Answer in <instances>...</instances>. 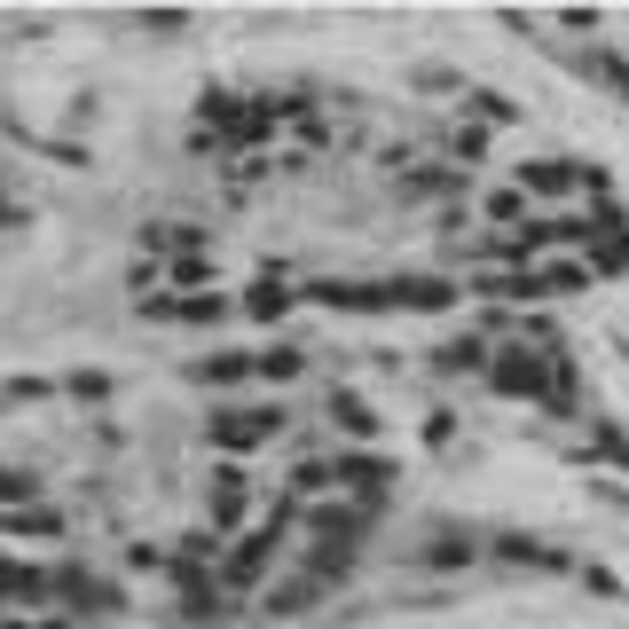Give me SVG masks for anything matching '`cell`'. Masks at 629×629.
Segmentation results:
<instances>
[{
	"label": "cell",
	"instance_id": "cell-1",
	"mask_svg": "<svg viewBox=\"0 0 629 629\" xmlns=\"http://www.w3.org/2000/svg\"><path fill=\"white\" fill-rule=\"evenodd\" d=\"M276 433H284V409H221L213 417V448H221V457H244V448L276 440Z\"/></svg>",
	"mask_w": 629,
	"mask_h": 629
},
{
	"label": "cell",
	"instance_id": "cell-2",
	"mask_svg": "<svg viewBox=\"0 0 629 629\" xmlns=\"http://www.w3.org/2000/svg\"><path fill=\"white\" fill-rule=\"evenodd\" d=\"M582 182L598 190V173H582V165H559V158H544V165H527V173H519V190H527V197H567V190H582Z\"/></svg>",
	"mask_w": 629,
	"mask_h": 629
},
{
	"label": "cell",
	"instance_id": "cell-3",
	"mask_svg": "<svg viewBox=\"0 0 629 629\" xmlns=\"http://www.w3.org/2000/svg\"><path fill=\"white\" fill-rule=\"evenodd\" d=\"M544 371H551V363H535V354H496L488 378H496V394H544V386H551Z\"/></svg>",
	"mask_w": 629,
	"mask_h": 629
},
{
	"label": "cell",
	"instance_id": "cell-4",
	"mask_svg": "<svg viewBox=\"0 0 629 629\" xmlns=\"http://www.w3.org/2000/svg\"><path fill=\"white\" fill-rule=\"evenodd\" d=\"M267 567H276V527H267V535H244V544H236V559H229V582H260Z\"/></svg>",
	"mask_w": 629,
	"mask_h": 629
},
{
	"label": "cell",
	"instance_id": "cell-5",
	"mask_svg": "<svg viewBox=\"0 0 629 629\" xmlns=\"http://www.w3.org/2000/svg\"><path fill=\"white\" fill-rule=\"evenodd\" d=\"M386 292V307H448L457 292L448 284H433V276H394V284H378Z\"/></svg>",
	"mask_w": 629,
	"mask_h": 629
},
{
	"label": "cell",
	"instance_id": "cell-6",
	"mask_svg": "<svg viewBox=\"0 0 629 629\" xmlns=\"http://www.w3.org/2000/svg\"><path fill=\"white\" fill-rule=\"evenodd\" d=\"M190 378L197 386H236V378H260V363H252V354H213V363H197Z\"/></svg>",
	"mask_w": 629,
	"mask_h": 629
},
{
	"label": "cell",
	"instance_id": "cell-7",
	"mask_svg": "<svg viewBox=\"0 0 629 629\" xmlns=\"http://www.w3.org/2000/svg\"><path fill=\"white\" fill-rule=\"evenodd\" d=\"M236 519H244V480L221 465L213 473V527H236Z\"/></svg>",
	"mask_w": 629,
	"mask_h": 629
},
{
	"label": "cell",
	"instance_id": "cell-8",
	"mask_svg": "<svg viewBox=\"0 0 629 629\" xmlns=\"http://www.w3.org/2000/svg\"><path fill=\"white\" fill-rule=\"evenodd\" d=\"M0 527H17V535H55V511H32V504H0Z\"/></svg>",
	"mask_w": 629,
	"mask_h": 629
},
{
	"label": "cell",
	"instance_id": "cell-9",
	"mask_svg": "<svg viewBox=\"0 0 629 629\" xmlns=\"http://www.w3.org/2000/svg\"><path fill=\"white\" fill-rule=\"evenodd\" d=\"M433 371H448V378H457V371H480V338H457V346H440V354H433Z\"/></svg>",
	"mask_w": 629,
	"mask_h": 629
},
{
	"label": "cell",
	"instance_id": "cell-10",
	"mask_svg": "<svg viewBox=\"0 0 629 629\" xmlns=\"http://www.w3.org/2000/svg\"><path fill=\"white\" fill-rule=\"evenodd\" d=\"M331 417H338V425H346L354 440H371V409L354 402V394H331Z\"/></svg>",
	"mask_w": 629,
	"mask_h": 629
},
{
	"label": "cell",
	"instance_id": "cell-11",
	"mask_svg": "<svg viewBox=\"0 0 629 629\" xmlns=\"http://www.w3.org/2000/svg\"><path fill=\"white\" fill-rule=\"evenodd\" d=\"M260 378H267V386H284V378H300V354H292V346H276V354H260Z\"/></svg>",
	"mask_w": 629,
	"mask_h": 629
},
{
	"label": "cell",
	"instance_id": "cell-12",
	"mask_svg": "<svg viewBox=\"0 0 629 629\" xmlns=\"http://www.w3.org/2000/svg\"><path fill=\"white\" fill-rule=\"evenodd\" d=\"M244 307H252L260 323H276V315H284V292H276V284H252V300H244Z\"/></svg>",
	"mask_w": 629,
	"mask_h": 629
},
{
	"label": "cell",
	"instance_id": "cell-13",
	"mask_svg": "<svg viewBox=\"0 0 629 629\" xmlns=\"http://www.w3.org/2000/svg\"><path fill=\"white\" fill-rule=\"evenodd\" d=\"M465 559H473L465 535H457V544H433V551H425V567H465Z\"/></svg>",
	"mask_w": 629,
	"mask_h": 629
},
{
	"label": "cell",
	"instance_id": "cell-14",
	"mask_svg": "<svg viewBox=\"0 0 629 629\" xmlns=\"http://www.w3.org/2000/svg\"><path fill=\"white\" fill-rule=\"evenodd\" d=\"M488 213H496V221H519V213H527V197H519V190H496V197H488Z\"/></svg>",
	"mask_w": 629,
	"mask_h": 629
},
{
	"label": "cell",
	"instance_id": "cell-15",
	"mask_svg": "<svg viewBox=\"0 0 629 629\" xmlns=\"http://www.w3.org/2000/svg\"><path fill=\"white\" fill-rule=\"evenodd\" d=\"M0 221H9V205H0Z\"/></svg>",
	"mask_w": 629,
	"mask_h": 629
}]
</instances>
